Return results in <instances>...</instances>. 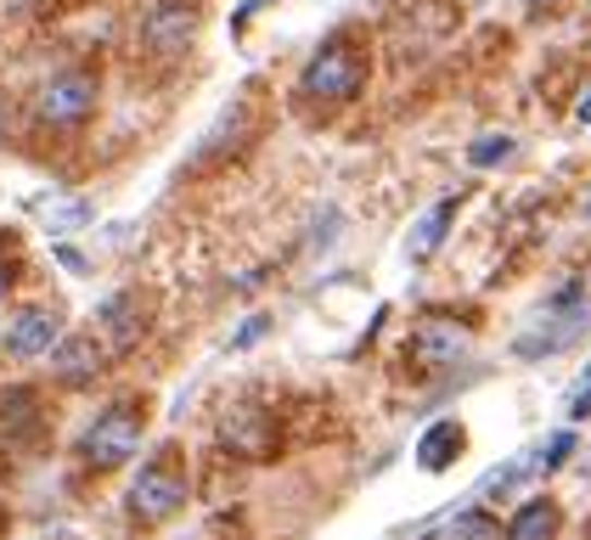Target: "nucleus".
<instances>
[{"mask_svg":"<svg viewBox=\"0 0 591 540\" xmlns=\"http://www.w3.org/2000/svg\"><path fill=\"white\" fill-rule=\"evenodd\" d=\"M586 383H591V366H586Z\"/></svg>","mask_w":591,"mask_h":540,"instance_id":"obj_26","label":"nucleus"},{"mask_svg":"<svg viewBox=\"0 0 591 540\" xmlns=\"http://www.w3.org/2000/svg\"><path fill=\"white\" fill-rule=\"evenodd\" d=\"M220 439H225V445H237V451H266L259 439H271V422L259 417L254 405H237V412L220 422Z\"/></svg>","mask_w":591,"mask_h":540,"instance_id":"obj_15","label":"nucleus"},{"mask_svg":"<svg viewBox=\"0 0 591 540\" xmlns=\"http://www.w3.org/2000/svg\"><path fill=\"white\" fill-rule=\"evenodd\" d=\"M271 327H276V321H271L266 310H259V316H248V321H243V327L232 332V349H254V344H259V338H266Z\"/></svg>","mask_w":591,"mask_h":540,"instance_id":"obj_19","label":"nucleus"},{"mask_svg":"<svg viewBox=\"0 0 591 540\" xmlns=\"http://www.w3.org/2000/svg\"><path fill=\"white\" fill-rule=\"evenodd\" d=\"M46 360H51V383H62V389H96L108 371V349L96 332H69Z\"/></svg>","mask_w":591,"mask_h":540,"instance_id":"obj_9","label":"nucleus"},{"mask_svg":"<svg viewBox=\"0 0 591 540\" xmlns=\"http://www.w3.org/2000/svg\"><path fill=\"white\" fill-rule=\"evenodd\" d=\"M513 152H518V142H513L507 130H496V135H479V142L468 147V163H473V169H496V163H507Z\"/></svg>","mask_w":591,"mask_h":540,"instance_id":"obj_17","label":"nucleus"},{"mask_svg":"<svg viewBox=\"0 0 591 540\" xmlns=\"http://www.w3.org/2000/svg\"><path fill=\"white\" fill-rule=\"evenodd\" d=\"M468 349H473V332L456 327L451 316H422L417 332H411V355L422 366H456Z\"/></svg>","mask_w":591,"mask_h":540,"instance_id":"obj_10","label":"nucleus"},{"mask_svg":"<svg viewBox=\"0 0 591 540\" xmlns=\"http://www.w3.org/2000/svg\"><path fill=\"white\" fill-rule=\"evenodd\" d=\"M186 501H192V479H186L181 456L175 451H158L152 462H141L136 479H130L124 513H130V524L158 529V524H170L175 513H186Z\"/></svg>","mask_w":591,"mask_h":540,"instance_id":"obj_3","label":"nucleus"},{"mask_svg":"<svg viewBox=\"0 0 591 540\" xmlns=\"http://www.w3.org/2000/svg\"><path fill=\"white\" fill-rule=\"evenodd\" d=\"M141 439H147V405H108V412H96L79 439H74V456L85 472H119L124 462L141 456Z\"/></svg>","mask_w":591,"mask_h":540,"instance_id":"obj_2","label":"nucleus"},{"mask_svg":"<svg viewBox=\"0 0 591 540\" xmlns=\"http://www.w3.org/2000/svg\"><path fill=\"white\" fill-rule=\"evenodd\" d=\"M586 327H591L586 287H580V282H564L557 293H546L541 327H530V332H518V338H513V355H518V360H546V355H557L564 344H575Z\"/></svg>","mask_w":591,"mask_h":540,"instance_id":"obj_5","label":"nucleus"},{"mask_svg":"<svg viewBox=\"0 0 591 540\" xmlns=\"http://www.w3.org/2000/svg\"><path fill=\"white\" fill-rule=\"evenodd\" d=\"M102 108V79L90 68H57L35 85V124L40 130H85Z\"/></svg>","mask_w":591,"mask_h":540,"instance_id":"obj_4","label":"nucleus"},{"mask_svg":"<svg viewBox=\"0 0 591 540\" xmlns=\"http://www.w3.org/2000/svg\"><path fill=\"white\" fill-rule=\"evenodd\" d=\"M575 445H580L575 428H557V433L541 439V445H530V451H524V467H530V479H552V472L575 456Z\"/></svg>","mask_w":591,"mask_h":540,"instance_id":"obj_14","label":"nucleus"},{"mask_svg":"<svg viewBox=\"0 0 591 540\" xmlns=\"http://www.w3.org/2000/svg\"><path fill=\"white\" fill-rule=\"evenodd\" d=\"M51 254H57V265H62V270H69V277H90V259H85L79 248H69V243H57Z\"/></svg>","mask_w":591,"mask_h":540,"instance_id":"obj_20","label":"nucleus"},{"mask_svg":"<svg viewBox=\"0 0 591 540\" xmlns=\"http://www.w3.org/2000/svg\"><path fill=\"white\" fill-rule=\"evenodd\" d=\"M7 282H12V270H0V298H7Z\"/></svg>","mask_w":591,"mask_h":540,"instance_id":"obj_24","label":"nucleus"},{"mask_svg":"<svg viewBox=\"0 0 591 540\" xmlns=\"http://www.w3.org/2000/svg\"><path fill=\"white\" fill-rule=\"evenodd\" d=\"M429 540H496V518H490L484 506H463V513H451L445 529H434Z\"/></svg>","mask_w":591,"mask_h":540,"instance_id":"obj_16","label":"nucleus"},{"mask_svg":"<svg viewBox=\"0 0 591 540\" xmlns=\"http://www.w3.org/2000/svg\"><path fill=\"white\" fill-rule=\"evenodd\" d=\"M456 209H463V197H440L434 209L417 214V225H411V236H406V259H411V265H429V259L440 254V243H445L451 225H456Z\"/></svg>","mask_w":591,"mask_h":540,"instance_id":"obj_11","label":"nucleus"},{"mask_svg":"<svg viewBox=\"0 0 591 540\" xmlns=\"http://www.w3.org/2000/svg\"><path fill=\"white\" fill-rule=\"evenodd\" d=\"M46 220H51V231L62 236V231H79V225H90V220H96V209H90V202H62V209H51Z\"/></svg>","mask_w":591,"mask_h":540,"instance_id":"obj_18","label":"nucleus"},{"mask_svg":"<svg viewBox=\"0 0 591 540\" xmlns=\"http://www.w3.org/2000/svg\"><path fill=\"white\" fill-rule=\"evenodd\" d=\"M586 220H591V202H586Z\"/></svg>","mask_w":591,"mask_h":540,"instance_id":"obj_25","label":"nucleus"},{"mask_svg":"<svg viewBox=\"0 0 591 540\" xmlns=\"http://www.w3.org/2000/svg\"><path fill=\"white\" fill-rule=\"evenodd\" d=\"M564 7H569V0H524V12H530V17H557Z\"/></svg>","mask_w":591,"mask_h":540,"instance_id":"obj_22","label":"nucleus"},{"mask_svg":"<svg viewBox=\"0 0 591 540\" xmlns=\"http://www.w3.org/2000/svg\"><path fill=\"white\" fill-rule=\"evenodd\" d=\"M147 327H152V298L141 293V287H124V293H113L102 310H96V338H102V349L108 355H130L147 338Z\"/></svg>","mask_w":591,"mask_h":540,"instance_id":"obj_7","label":"nucleus"},{"mask_svg":"<svg viewBox=\"0 0 591 540\" xmlns=\"http://www.w3.org/2000/svg\"><path fill=\"white\" fill-rule=\"evenodd\" d=\"M62 338H69V316H62L57 298H28L7 316V332H0V355L7 360H46Z\"/></svg>","mask_w":591,"mask_h":540,"instance_id":"obj_6","label":"nucleus"},{"mask_svg":"<svg viewBox=\"0 0 591 540\" xmlns=\"http://www.w3.org/2000/svg\"><path fill=\"white\" fill-rule=\"evenodd\" d=\"M575 124H591V90L580 96V108H575Z\"/></svg>","mask_w":591,"mask_h":540,"instance_id":"obj_23","label":"nucleus"},{"mask_svg":"<svg viewBox=\"0 0 591 540\" xmlns=\"http://www.w3.org/2000/svg\"><path fill=\"white\" fill-rule=\"evenodd\" d=\"M0 108H7V101H0Z\"/></svg>","mask_w":591,"mask_h":540,"instance_id":"obj_27","label":"nucleus"},{"mask_svg":"<svg viewBox=\"0 0 591 540\" xmlns=\"http://www.w3.org/2000/svg\"><path fill=\"white\" fill-rule=\"evenodd\" d=\"M586 417H591V383L580 378V383H575V394H569V428H575V422H586Z\"/></svg>","mask_w":591,"mask_h":540,"instance_id":"obj_21","label":"nucleus"},{"mask_svg":"<svg viewBox=\"0 0 591 540\" xmlns=\"http://www.w3.org/2000/svg\"><path fill=\"white\" fill-rule=\"evenodd\" d=\"M367 74H372L367 46H360L349 28H338V34H327V40L310 51V62L299 68V85L293 90H299L305 108L338 113V108H349V101L367 90Z\"/></svg>","mask_w":591,"mask_h":540,"instance_id":"obj_1","label":"nucleus"},{"mask_svg":"<svg viewBox=\"0 0 591 540\" xmlns=\"http://www.w3.org/2000/svg\"><path fill=\"white\" fill-rule=\"evenodd\" d=\"M192 40H197V7L192 0H158V7L147 12V23H141V46L152 57H163V62L186 57Z\"/></svg>","mask_w":591,"mask_h":540,"instance_id":"obj_8","label":"nucleus"},{"mask_svg":"<svg viewBox=\"0 0 591 540\" xmlns=\"http://www.w3.org/2000/svg\"><path fill=\"white\" fill-rule=\"evenodd\" d=\"M557 529H564V506H557L552 495H530L507 518V535L502 540H557Z\"/></svg>","mask_w":591,"mask_h":540,"instance_id":"obj_13","label":"nucleus"},{"mask_svg":"<svg viewBox=\"0 0 591 540\" xmlns=\"http://www.w3.org/2000/svg\"><path fill=\"white\" fill-rule=\"evenodd\" d=\"M468 451V428L456 422V417H440V422H429L422 428V439H417V467L422 472H445V467H456V456Z\"/></svg>","mask_w":591,"mask_h":540,"instance_id":"obj_12","label":"nucleus"}]
</instances>
